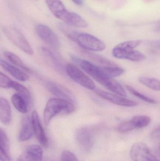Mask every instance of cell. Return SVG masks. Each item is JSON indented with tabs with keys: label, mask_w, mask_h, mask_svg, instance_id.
I'll return each mask as SVG.
<instances>
[{
	"label": "cell",
	"mask_w": 160,
	"mask_h": 161,
	"mask_svg": "<svg viewBox=\"0 0 160 161\" xmlns=\"http://www.w3.org/2000/svg\"><path fill=\"white\" fill-rule=\"evenodd\" d=\"M10 88L17 91L18 92L17 93L20 95L24 99L29 109L33 105V99L28 89L23 85L14 80H12Z\"/></svg>",
	"instance_id": "19"
},
{
	"label": "cell",
	"mask_w": 160,
	"mask_h": 161,
	"mask_svg": "<svg viewBox=\"0 0 160 161\" xmlns=\"http://www.w3.org/2000/svg\"><path fill=\"white\" fill-rule=\"evenodd\" d=\"M35 31L38 36L49 46L54 49L60 47L58 36L49 27L45 25H38L36 26Z\"/></svg>",
	"instance_id": "7"
},
{
	"label": "cell",
	"mask_w": 160,
	"mask_h": 161,
	"mask_svg": "<svg viewBox=\"0 0 160 161\" xmlns=\"http://www.w3.org/2000/svg\"><path fill=\"white\" fill-rule=\"evenodd\" d=\"M130 156L133 161H159L146 144L137 142L132 147Z\"/></svg>",
	"instance_id": "6"
},
{
	"label": "cell",
	"mask_w": 160,
	"mask_h": 161,
	"mask_svg": "<svg viewBox=\"0 0 160 161\" xmlns=\"http://www.w3.org/2000/svg\"><path fill=\"white\" fill-rule=\"evenodd\" d=\"M31 121L34 133L38 141L43 147H47L49 141L42 127L38 113L36 110H34L32 113Z\"/></svg>",
	"instance_id": "10"
},
{
	"label": "cell",
	"mask_w": 160,
	"mask_h": 161,
	"mask_svg": "<svg viewBox=\"0 0 160 161\" xmlns=\"http://www.w3.org/2000/svg\"><path fill=\"white\" fill-rule=\"evenodd\" d=\"M11 80L5 75L0 72V87L3 89H9L11 87Z\"/></svg>",
	"instance_id": "30"
},
{
	"label": "cell",
	"mask_w": 160,
	"mask_h": 161,
	"mask_svg": "<svg viewBox=\"0 0 160 161\" xmlns=\"http://www.w3.org/2000/svg\"><path fill=\"white\" fill-rule=\"evenodd\" d=\"M62 21L68 25L75 27L85 28L88 26L87 22L80 15L75 12H70L68 10L64 16Z\"/></svg>",
	"instance_id": "15"
},
{
	"label": "cell",
	"mask_w": 160,
	"mask_h": 161,
	"mask_svg": "<svg viewBox=\"0 0 160 161\" xmlns=\"http://www.w3.org/2000/svg\"><path fill=\"white\" fill-rule=\"evenodd\" d=\"M43 150L41 147L32 145L26 147L17 161H55L51 159H43Z\"/></svg>",
	"instance_id": "8"
},
{
	"label": "cell",
	"mask_w": 160,
	"mask_h": 161,
	"mask_svg": "<svg viewBox=\"0 0 160 161\" xmlns=\"http://www.w3.org/2000/svg\"><path fill=\"white\" fill-rule=\"evenodd\" d=\"M58 27L60 31L68 38L73 41L76 42L77 40V37L80 33L77 31H74L73 29L69 26L68 25L60 23L58 25Z\"/></svg>",
	"instance_id": "24"
},
{
	"label": "cell",
	"mask_w": 160,
	"mask_h": 161,
	"mask_svg": "<svg viewBox=\"0 0 160 161\" xmlns=\"http://www.w3.org/2000/svg\"><path fill=\"white\" fill-rule=\"evenodd\" d=\"M47 6L54 17L62 20L68 11L60 0H45Z\"/></svg>",
	"instance_id": "16"
},
{
	"label": "cell",
	"mask_w": 160,
	"mask_h": 161,
	"mask_svg": "<svg viewBox=\"0 0 160 161\" xmlns=\"http://www.w3.org/2000/svg\"><path fill=\"white\" fill-rule=\"evenodd\" d=\"M35 1H38V0H35Z\"/></svg>",
	"instance_id": "34"
},
{
	"label": "cell",
	"mask_w": 160,
	"mask_h": 161,
	"mask_svg": "<svg viewBox=\"0 0 160 161\" xmlns=\"http://www.w3.org/2000/svg\"><path fill=\"white\" fill-rule=\"evenodd\" d=\"M76 42L81 47L88 51L99 52L103 51L106 48V45L103 42L87 33H80Z\"/></svg>",
	"instance_id": "4"
},
{
	"label": "cell",
	"mask_w": 160,
	"mask_h": 161,
	"mask_svg": "<svg viewBox=\"0 0 160 161\" xmlns=\"http://www.w3.org/2000/svg\"><path fill=\"white\" fill-rule=\"evenodd\" d=\"M74 103L65 99L52 98L49 99L46 104L43 113V119L46 126L51 120L58 114H68L75 111Z\"/></svg>",
	"instance_id": "1"
},
{
	"label": "cell",
	"mask_w": 160,
	"mask_h": 161,
	"mask_svg": "<svg viewBox=\"0 0 160 161\" xmlns=\"http://www.w3.org/2000/svg\"><path fill=\"white\" fill-rule=\"evenodd\" d=\"M0 66L17 80L24 81L29 79V76L26 74L1 58H0Z\"/></svg>",
	"instance_id": "17"
},
{
	"label": "cell",
	"mask_w": 160,
	"mask_h": 161,
	"mask_svg": "<svg viewBox=\"0 0 160 161\" xmlns=\"http://www.w3.org/2000/svg\"><path fill=\"white\" fill-rule=\"evenodd\" d=\"M73 3H75L77 5L82 6L83 4V0H71Z\"/></svg>",
	"instance_id": "33"
},
{
	"label": "cell",
	"mask_w": 160,
	"mask_h": 161,
	"mask_svg": "<svg viewBox=\"0 0 160 161\" xmlns=\"http://www.w3.org/2000/svg\"><path fill=\"white\" fill-rule=\"evenodd\" d=\"M9 139L3 130L0 128V160L11 161Z\"/></svg>",
	"instance_id": "14"
},
{
	"label": "cell",
	"mask_w": 160,
	"mask_h": 161,
	"mask_svg": "<svg viewBox=\"0 0 160 161\" xmlns=\"http://www.w3.org/2000/svg\"><path fill=\"white\" fill-rule=\"evenodd\" d=\"M141 42V41L139 40L128 41L118 44L116 46L126 50H133L134 48L139 46Z\"/></svg>",
	"instance_id": "29"
},
{
	"label": "cell",
	"mask_w": 160,
	"mask_h": 161,
	"mask_svg": "<svg viewBox=\"0 0 160 161\" xmlns=\"http://www.w3.org/2000/svg\"><path fill=\"white\" fill-rule=\"evenodd\" d=\"M95 92L98 95L103 99H106L110 102L119 106L131 107H135L138 105V103L135 101L124 98L121 96L116 95L99 89H96Z\"/></svg>",
	"instance_id": "12"
},
{
	"label": "cell",
	"mask_w": 160,
	"mask_h": 161,
	"mask_svg": "<svg viewBox=\"0 0 160 161\" xmlns=\"http://www.w3.org/2000/svg\"><path fill=\"white\" fill-rule=\"evenodd\" d=\"M126 89L133 95L139 97L142 100L147 102V103H150V104H157V101L156 100L153 99V98H150V97H148L147 96L141 93L138 91H136L135 89H134L132 86L127 85V86H126Z\"/></svg>",
	"instance_id": "27"
},
{
	"label": "cell",
	"mask_w": 160,
	"mask_h": 161,
	"mask_svg": "<svg viewBox=\"0 0 160 161\" xmlns=\"http://www.w3.org/2000/svg\"><path fill=\"white\" fill-rule=\"evenodd\" d=\"M4 56L15 66L19 67L20 68L27 72H33V70L26 66V65L24 64L21 58L15 54L11 52L6 51V52H4Z\"/></svg>",
	"instance_id": "20"
},
{
	"label": "cell",
	"mask_w": 160,
	"mask_h": 161,
	"mask_svg": "<svg viewBox=\"0 0 160 161\" xmlns=\"http://www.w3.org/2000/svg\"><path fill=\"white\" fill-rule=\"evenodd\" d=\"M42 50L44 53L46 55V56L49 59L51 63L53 65L55 69L60 72L64 73L65 69L63 67V65L57 59L55 55L47 48L43 47L42 48Z\"/></svg>",
	"instance_id": "22"
},
{
	"label": "cell",
	"mask_w": 160,
	"mask_h": 161,
	"mask_svg": "<svg viewBox=\"0 0 160 161\" xmlns=\"http://www.w3.org/2000/svg\"><path fill=\"white\" fill-rule=\"evenodd\" d=\"M31 118L29 116H25L23 118L21 127L18 135L19 142H24L30 140L34 135Z\"/></svg>",
	"instance_id": "13"
},
{
	"label": "cell",
	"mask_w": 160,
	"mask_h": 161,
	"mask_svg": "<svg viewBox=\"0 0 160 161\" xmlns=\"http://www.w3.org/2000/svg\"><path fill=\"white\" fill-rule=\"evenodd\" d=\"M152 137L154 140H158L159 141L160 139V128L159 127L156 129L152 132Z\"/></svg>",
	"instance_id": "32"
},
{
	"label": "cell",
	"mask_w": 160,
	"mask_h": 161,
	"mask_svg": "<svg viewBox=\"0 0 160 161\" xmlns=\"http://www.w3.org/2000/svg\"><path fill=\"white\" fill-rule=\"evenodd\" d=\"M11 121V109L8 100L0 97V121L4 125H8Z\"/></svg>",
	"instance_id": "18"
},
{
	"label": "cell",
	"mask_w": 160,
	"mask_h": 161,
	"mask_svg": "<svg viewBox=\"0 0 160 161\" xmlns=\"http://www.w3.org/2000/svg\"><path fill=\"white\" fill-rule=\"evenodd\" d=\"M60 161H79L78 158L72 152L68 150L63 151Z\"/></svg>",
	"instance_id": "31"
},
{
	"label": "cell",
	"mask_w": 160,
	"mask_h": 161,
	"mask_svg": "<svg viewBox=\"0 0 160 161\" xmlns=\"http://www.w3.org/2000/svg\"><path fill=\"white\" fill-rule=\"evenodd\" d=\"M113 55L119 59H125L135 62L143 61L146 56L140 52L133 50H126L115 46L112 51Z\"/></svg>",
	"instance_id": "11"
},
{
	"label": "cell",
	"mask_w": 160,
	"mask_h": 161,
	"mask_svg": "<svg viewBox=\"0 0 160 161\" xmlns=\"http://www.w3.org/2000/svg\"><path fill=\"white\" fill-rule=\"evenodd\" d=\"M43 84L50 92L58 98L65 99L74 103V98L73 95L68 90L63 86L49 80H44Z\"/></svg>",
	"instance_id": "9"
},
{
	"label": "cell",
	"mask_w": 160,
	"mask_h": 161,
	"mask_svg": "<svg viewBox=\"0 0 160 161\" xmlns=\"http://www.w3.org/2000/svg\"><path fill=\"white\" fill-rule=\"evenodd\" d=\"M75 139L81 149L86 152H90L94 144V135L90 127H82L76 130Z\"/></svg>",
	"instance_id": "5"
},
{
	"label": "cell",
	"mask_w": 160,
	"mask_h": 161,
	"mask_svg": "<svg viewBox=\"0 0 160 161\" xmlns=\"http://www.w3.org/2000/svg\"><path fill=\"white\" fill-rule=\"evenodd\" d=\"M135 125V128L141 129L146 127L149 125L151 119L146 115H137L132 119Z\"/></svg>",
	"instance_id": "25"
},
{
	"label": "cell",
	"mask_w": 160,
	"mask_h": 161,
	"mask_svg": "<svg viewBox=\"0 0 160 161\" xmlns=\"http://www.w3.org/2000/svg\"><path fill=\"white\" fill-rule=\"evenodd\" d=\"M68 75L77 83L89 90H95V83L78 67L72 64H69L66 68Z\"/></svg>",
	"instance_id": "3"
},
{
	"label": "cell",
	"mask_w": 160,
	"mask_h": 161,
	"mask_svg": "<svg viewBox=\"0 0 160 161\" xmlns=\"http://www.w3.org/2000/svg\"><path fill=\"white\" fill-rule=\"evenodd\" d=\"M6 36L18 48L30 55L34 54V51L23 34L17 28L5 26L3 29Z\"/></svg>",
	"instance_id": "2"
},
{
	"label": "cell",
	"mask_w": 160,
	"mask_h": 161,
	"mask_svg": "<svg viewBox=\"0 0 160 161\" xmlns=\"http://www.w3.org/2000/svg\"><path fill=\"white\" fill-rule=\"evenodd\" d=\"M135 125L132 120L122 122L117 127V131L120 132H127L135 129Z\"/></svg>",
	"instance_id": "28"
},
{
	"label": "cell",
	"mask_w": 160,
	"mask_h": 161,
	"mask_svg": "<svg viewBox=\"0 0 160 161\" xmlns=\"http://www.w3.org/2000/svg\"><path fill=\"white\" fill-rule=\"evenodd\" d=\"M11 102L16 109L22 114L27 113L29 108L24 99L18 93L12 95Z\"/></svg>",
	"instance_id": "21"
},
{
	"label": "cell",
	"mask_w": 160,
	"mask_h": 161,
	"mask_svg": "<svg viewBox=\"0 0 160 161\" xmlns=\"http://www.w3.org/2000/svg\"><path fill=\"white\" fill-rule=\"evenodd\" d=\"M139 80L142 84L149 89L155 91H160V81L157 79L151 77H142L140 78Z\"/></svg>",
	"instance_id": "23"
},
{
	"label": "cell",
	"mask_w": 160,
	"mask_h": 161,
	"mask_svg": "<svg viewBox=\"0 0 160 161\" xmlns=\"http://www.w3.org/2000/svg\"><path fill=\"white\" fill-rule=\"evenodd\" d=\"M85 54H87L88 57L91 59H93L94 61L100 64L101 65H100V66H114V65H116V63H114L112 61H111V60H109L101 56L88 53V52H86L85 53Z\"/></svg>",
	"instance_id": "26"
}]
</instances>
